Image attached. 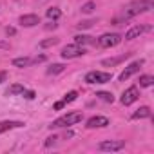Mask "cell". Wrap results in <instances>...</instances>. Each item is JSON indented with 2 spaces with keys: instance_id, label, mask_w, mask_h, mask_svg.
Masks as SVG:
<instances>
[{
  "instance_id": "obj_28",
  "label": "cell",
  "mask_w": 154,
  "mask_h": 154,
  "mask_svg": "<svg viewBox=\"0 0 154 154\" xmlns=\"http://www.w3.org/2000/svg\"><path fill=\"white\" fill-rule=\"evenodd\" d=\"M63 105H65V103H63V100H62V102H56V103L53 105V109H54V111H60V109H62Z\"/></svg>"
},
{
  "instance_id": "obj_24",
  "label": "cell",
  "mask_w": 154,
  "mask_h": 154,
  "mask_svg": "<svg viewBox=\"0 0 154 154\" xmlns=\"http://www.w3.org/2000/svg\"><path fill=\"white\" fill-rule=\"evenodd\" d=\"M94 8H96V4H94V2H87V4H84V6H82V13H87V15H89V13H93V11H94Z\"/></svg>"
},
{
  "instance_id": "obj_19",
  "label": "cell",
  "mask_w": 154,
  "mask_h": 154,
  "mask_svg": "<svg viewBox=\"0 0 154 154\" xmlns=\"http://www.w3.org/2000/svg\"><path fill=\"white\" fill-rule=\"evenodd\" d=\"M24 91H26L24 85H20V84H13V85L8 89V94H22Z\"/></svg>"
},
{
  "instance_id": "obj_6",
  "label": "cell",
  "mask_w": 154,
  "mask_h": 154,
  "mask_svg": "<svg viewBox=\"0 0 154 154\" xmlns=\"http://www.w3.org/2000/svg\"><path fill=\"white\" fill-rule=\"evenodd\" d=\"M123 147H125V141H122V140H107L98 145V149L105 150V152H116V150H122Z\"/></svg>"
},
{
  "instance_id": "obj_7",
  "label": "cell",
  "mask_w": 154,
  "mask_h": 154,
  "mask_svg": "<svg viewBox=\"0 0 154 154\" xmlns=\"http://www.w3.org/2000/svg\"><path fill=\"white\" fill-rule=\"evenodd\" d=\"M141 65H143V60H138V62H132L131 65H127V67H125V71L120 74V82H125L127 78H131L132 74H136V72L140 71V67H141Z\"/></svg>"
},
{
  "instance_id": "obj_12",
  "label": "cell",
  "mask_w": 154,
  "mask_h": 154,
  "mask_svg": "<svg viewBox=\"0 0 154 154\" xmlns=\"http://www.w3.org/2000/svg\"><path fill=\"white\" fill-rule=\"evenodd\" d=\"M18 127H24V122H13V120L0 122V134L6 131H11V129H18Z\"/></svg>"
},
{
  "instance_id": "obj_20",
  "label": "cell",
  "mask_w": 154,
  "mask_h": 154,
  "mask_svg": "<svg viewBox=\"0 0 154 154\" xmlns=\"http://www.w3.org/2000/svg\"><path fill=\"white\" fill-rule=\"evenodd\" d=\"M96 96H98L100 100L107 102V103H112V102H114V96H112L111 93H105V91H100V93H96Z\"/></svg>"
},
{
  "instance_id": "obj_8",
  "label": "cell",
  "mask_w": 154,
  "mask_h": 154,
  "mask_svg": "<svg viewBox=\"0 0 154 154\" xmlns=\"http://www.w3.org/2000/svg\"><path fill=\"white\" fill-rule=\"evenodd\" d=\"M138 96H140V93H138V87H129L123 94H122V98H120V102L123 103V105H131V103H134L136 100H138Z\"/></svg>"
},
{
  "instance_id": "obj_9",
  "label": "cell",
  "mask_w": 154,
  "mask_h": 154,
  "mask_svg": "<svg viewBox=\"0 0 154 154\" xmlns=\"http://www.w3.org/2000/svg\"><path fill=\"white\" fill-rule=\"evenodd\" d=\"M109 125V118L105 116H93L87 120V129H98V127H107Z\"/></svg>"
},
{
  "instance_id": "obj_27",
  "label": "cell",
  "mask_w": 154,
  "mask_h": 154,
  "mask_svg": "<svg viewBox=\"0 0 154 154\" xmlns=\"http://www.w3.org/2000/svg\"><path fill=\"white\" fill-rule=\"evenodd\" d=\"M56 140H58L56 136H51V138H47V141H45V147H51V145H53Z\"/></svg>"
},
{
  "instance_id": "obj_11",
  "label": "cell",
  "mask_w": 154,
  "mask_h": 154,
  "mask_svg": "<svg viewBox=\"0 0 154 154\" xmlns=\"http://www.w3.org/2000/svg\"><path fill=\"white\" fill-rule=\"evenodd\" d=\"M20 24H22L24 27L38 26V24H40V17H38V15H22V17H20Z\"/></svg>"
},
{
  "instance_id": "obj_16",
  "label": "cell",
  "mask_w": 154,
  "mask_h": 154,
  "mask_svg": "<svg viewBox=\"0 0 154 154\" xmlns=\"http://www.w3.org/2000/svg\"><path fill=\"white\" fill-rule=\"evenodd\" d=\"M154 84V78L150 74H143V76H140V87H150Z\"/></svg>"
},
{
  "instance_id": "obj_2",
  "label": "cell",
  "mask_w": 154,
  "mask_h": 154,
  "mask_svg": "<svg viewBox=\"0 0 154 154\" xmlns=\"http://www.w3.org/2000/svg\"><path fill=\"white\" fill-rule=\"evenodd\" d=\"M84 120V114L82 112H67L60 118H56L49 127L51 129H62V127H69V125H74V123H78Z\"/></svg>"
},
{
  "instance_id": "obj_23",
  "label": "cell",
  "mask_w": 154,
  "mask_h": 154,
  "mask_svg": "<svg viewBox=\"0 0 154 154\" xmlns=\"http://www.w3.org/2000/svg\"><path fill=\"white\" fill-rule=\"evenodd\" d=\"M56 44H58V38H47V40L40 42V47L45 49V47H51V45H56Z\"/></svg>"
},
{
  "instance_id": "obj_26",
  "label": "cell",
  "mask_w": 154,
  "mask_h": 154,
  "mask_svg": "<svg viewBox=\"0 0 154 154\" xmlns=\"http://www.w3.org/2000/svg\"><path fill=\"white\" fill-rule=\"evenodd\" d=\"M91 26H93V22H89V20H87V22H80V24H78V29H87V27H91Z\"/></svg>"
},
{
  "instance_id": "obj_21",
  "label": "cell",
  "mask_w": 154,
  "mask_h": 154,
  "mask_svg": "<svg viewBox=\"0 0 154 154\" xmlns=\"http://www.w3.org/2000/svg\"><path fill=\"white\" fill-rule=\"evenodd\" d=\"M63 63H53L49 69H47V74H58V72H62L63 71Z\"/></svg>"
},
{
  "instance_id": "obj_15",
  "label": "cell",
  "mask_w": 154,
  "mask_h": 154,
  "mask_svg": "<svg viewBox=\"0 0 154 154\" xmlns=\"http://www.w3.org/2000/svg\"><path fill=\"white\" fill-rule=\"evenodd\" d=\"M33 63V58H27V56H22V58H15L13 60V65L15 67H29Z\"/></svg>"
},
{
  "instance_id": "obj_5",
  "label": "cell",
  "mask_w": 154,
  "mask_h": 154,
  "mask_svg": "<svg viewBox=\"0 0 154 154\" xmlns=\"http://www.w3.org/2000/svg\"><path fill=\"white\" fill-rule=\"evenodd\" d=\"M122 42V36L118 35V33H105V35H102L100 38H98V44L102 45V47H114V45H118Z\"/></svg>"
},
{
  "instance_id": "obj_29",
  "label": "cell",
  "mask_w": 154,
  "mask_h": 154,
  "mask_svg": "<svg viewBox=\"0 0 154 154\" xmlns=\"http://www.w3.org/2000/svg\"><path fill=\"white\" fill-rule=\"evenodd\" d=\"M6 33H8L9 36H13V35H15L17 31H15V27H6Z\"/></svg>"
},
{
  "instance_id": "obj_18",
  "label": "cell",
  "mask_w": 154,
  "mask_h": 154,
  "mask_svg": "<svg viewBox=\"0 0 154 154\" xmlns=\"http://www.w3.org/2000/svg\"><path fill=\"white\" fill-rule=\"evenodd\" d=\"M127 56H129V54H122V56H118V58H109V60H103V62H102V65H116V63L123 62Z\"/></svg>"
},
{
  "instance_id": "obj_14",
  "label": "cell",
  "mask_w": 154,
  "mask_h": 154,
  "mask_svg": "<svg viewBox=\"0 0 154 154\" xmlns=\"http://www.w3.org/2000/svg\"><path fill=\"white\" fill-rule=\"evenodd\" d=\"M74 44L78 45H85V44H94V38L89 35H76L74 36Z\"/></svg>"
},
{
  "instance_id": "obj_17",
  "label": "cell",
  "mask_w": 154,
  "mask_h": 154,
  "mask_svg": "<svg viewBox=\"0 0 154 154\" xmlns=\"http://www.w3.org/2000/svg\"><path fill=\"white\" fill-rule=\"evenodd\" d=\"M60 17H62V11L58 8H49L47 9V18L49 20H58Z\"/></svg>"
},
{
  "instance_id": "obj_22",
  "label": "cell",
  "mask_w": 154,
  "mask_h": 154,
  "mask_svg": "<svg viewBox=\"0 0 154 154\" xmlns=\"http://www.w3.org/2000/svg\"><path fill=\"white\" fill-rule=\"evenodd\" d=\"M76 98H78V93H76V91H69V93L63 96V103H71V102H74Z\"/></svg>"
},
{
  "instance_id": "obj_30",
  "label": "cell",
  "mask_w": 154,
  "mask_h": 154,
  "mask_svg": "<svg viewBox=\"0 0 154 154\" xmlns=\"http://www.w3.org/2000/svg\"><path fill=\"white\" fill-rule=\"evenodd\" d=\"M6 80V72H0V84H2Z\"/></svg>"
},
{
  "instance_id": "obj_3",
  "label": "cell",
  "mask_w": 154,
  "mask_h": 154,
  "mask_svg": "<svg viewBox=\"0 0 154 154\" xmlns=\"http://www.w3.org/2000/svg\"><path fill=\"white\" fill-rule=\"evenodd\" d=\"M112 74L111 72H103V71H91L85 74V82L87 84H107L111 82Z\"/></svg>"
},
{
  "instance_id": "obj_1",
  "label": "cell",
  "mask_w": 154,
  "mask_h": 154,
  "mask_svg": "<svg viewBox=\"0 0 154 154\" xmlns=\"http://www.w3.org/2000/svg\"><path fill=\"white\" fill-rule=\"evenodd\" d=\"M152 8H154V2H152V0H134V2H131V4H127V6L123 8L122 17L116 18L114 24H118L120 20H129V18H132V17H136V15H140V13H147V11H150Z\"/></svg>"
},
{
  "instance_id": "obj_4",
  "label": "cell",
  "mask_w": 154,
  "mask_h": 154,
  "mask_svg": "<svg viewBox=\"0 0 154 154\" xmlns=\"http://www.w3.org/2000/svg\"><path fill=\"white\" fill-rule=\"evenodd\" d=\"M60 54L63 58H67V60L69 58H78V56H84L85 54V49L82 45H78V44H71V45H65Z\"/></svg>"
},
{
  "instance_id": "obj_31",
  "label": "cell",
  "mask_w": 154,
  "mask_h": 154,
  "mask_svg": "<svg viewBox=\"0 0 154 154\" xmlns=\"http://www.w3.org/2000/svg\"><path fill=\"white\" fill-rule=\"evenodd\" d=\"M0 47H4V49H6V47H9V45H8V44H4V42H0Z\"/></svg>"
},
{
  "instance_id": "obj_13",
  "label": "cell",
  "mask_w": 154,
  "mask_h": 154,
  "mask_svg": "<svg viewBox=\"0 0 154 154\" xmlns=\"http://www.w3.org/2000/svg\"><path fill=\"white\" fill-rule=\"evenodd\" d=\"M132 118L134 120H141V118H150V109L147 107V105H143V107H140L134 114H132Z\"/></svg>"
},
{
  "instance_id": "obj_25",
  "label": "cell",
  "mask_w": 154,
  "mask_h": 154,
  "mask_svg": "<svg viewBox=\"0 0 154 154\" xmlns=\"http://www.w3.org/2000/svg\"><path fill=\"white\" fill-rule=\"evenodd\" d=\"M22 96H24V98H27V100H33L36 94H35V91H27V89H26V91L22 93Z\"/></svg>"
},
{
  "instance_id": "obj_10",
  "label": "cell",
  "mask_w": 154,
  "mask_h": 154,
  "mask_svg": "<svg viewBox=\"0 0 154 154\" xmlns=\"http://www.w3.org/2000/svg\"><path fill=\"white\" fill-rule=\"evenodd\" d=\"M145 31H149L147 26H134V27H131V29L125 33V40H134V38H138L140 35H143Z\"/></svg>"
}]
</instances>
